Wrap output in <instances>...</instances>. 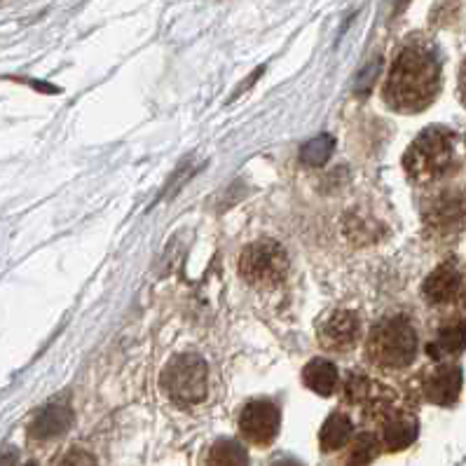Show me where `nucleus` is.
<instances>
[{"mask_svg":"<svg viewBox=\"0 0 466 466\" xmlns=\"http://www.w3.org/2000/svg\"><path fill=\"white\" fill-rule=\"evenodd\" d=\"M441 89V61L436 50L422 40H412L396 56L387 85L384 101L399 113H420Z\"/></svg>","mask_w":466,"mask_h":466,"instance_id":"1","label":"nucleus"},{"mask_svg":"<svg viewBox=\"0 0 466 466\" xmlns=\"http://www.w3.org/2000/svg\"><path fill=\"white\" fill-rule=\"evenodd\" d=\"M412 181H439L455 167V138L443 127H429L412 141L403 157Z\"/></svg>","mask_w":466,"mask_h":466,"instance_id":"2","label":"nucleus"},{"mask_svg":"<svg viewBox=\"0 0 466 466\" xmlns=\"http://www.w3.org/2000/svg\"><path fill=\"white\" fill-rule=\"evenodd\" d=\"M368 357L382 368H406L417 357V333L406 319H384L370 333Z\"/></svg>","mask_w":466,"mask_h":466,"instance_id":"3","label":"nucleus"},{"mask_svg":"<svg viewBox=\"0 0 466 466\" xmlns=\"http://www.w3.org/2000/svg\"><path fill=\"white\" fill-rule=\"evenodd\" d=\"M162 387L167 396L178 406H195L207 399L208 380L207 363L198 354H181L167 363L162 373Z\"/></svg>","mask_w":466,"mask_h":466,"instance_id":"4","label":"nucleus"},{"mask_svg":"<svg viewBox=\"0 0 466 466\" xmlns=\"http://www.w3.org/2000/svg\"><path fill=\"white\" fill-rule=\"evenodd\" d=\"M286 272H289V256L281 244L272 242V239L251 244L244 248L242 258H239V275L256 289H269V286L281 284Z\"/></svg>","mask_w":466,"mask_h":466,"instance_id":"5","label":"nucleus"},{"mask_svg":"<svg viewBox=\"0 0 466 466\" xmlns=\"http://www.w3.org/2000/svg\"><path fill=\"white\" fill-rule=\"evenodd\" d=\"M281 427V412L279 408L268 399H258L247 403L239 415V431H242L244 439L251 445H265L275 443V439L279 436Z\"/></svg>","mask_w":466,"mask_h":466,"instance_id":"6","label":"nucleus"},{"mask_svg":"<svg viewBox=\"0 0 466 466\" xmlns=\"http://www.w3.org/2000/svg\"><path fill=\"white\" fill-rule=\"evenodd\" d=\"M361 338V319L351 309H338L319 329V342L330 351H347Z\"/></svg>","mask_w":466,"mask_h":466,"instance_id":"7","label":"nucleus"},{"mask_svg":"<svg viewBox=\"0 0 466 466\" xmlns=\"http://www.w3.org/2000/svg\"><path fill=\"white\" fill-rule=\"evenodd\" d=\"M464 218V199L460 195H441L424 208V223L427 230L439 232V235H450L460 228Z\"/></svg>","mask_w":466,"mask_h":466,"instance_id":"8","label":"nucleus"},{"mask_svg":"<svg viewBox=\"0 0 466 466\" xmlns=\"http://www.w3.org/2000/svg\"><path fill=\"white\" fill-rule=\"evenodd\" d=\"M461 390V370L457 366H439L424 380V396L436 406H452Z\"/></svg>","mask_w":466,"mask_h":466,"instance_id":"9","label":"nucleus"},{"mask_svg":"<svg viewBox=\"0 0 466 466\" xmlns=\"http://www.w3.org/2000/svg\"><path fill=\"white\" fill-rule=\"evenodd\" d=\"M461 277L460 269H457L455 263H445L441 268H436L431 275L427 277L422 286V293L431 305H443V302H450L452 298L460 293Z\"/></svg>","mask_w":466,"mask_h":466,"instance_id":"10","label":"nucleus"},{"mask_svg":"<svg viewBox=\"0 0 466 466\" xmlns=\"http://www.w3.org/2000/svg\"><path fill=\"white\" fill-rule=\"evenodd\" d=\"M73 422V410L68 403H50L35 415L31 424V436L38 441H52L61 433H66Z\"/></svg>","mask_w":466,"mask_h":466,"instance_id":"11","label":"nucleus"},{"mask_svg":"<svg viewBox=\"0 0 466 466\" xmlns=\"http://www.w3.org/2000/svg\"><path fill=\"white\" fill-rule=\"evenodd\" d=\"M417 439V422L415 417L410 415H387V420L382 422V448L390 450V452H399V450H406L408 445H412V441Z\"/></svg>","mask_w":466,"mask_h":466,"instance_id":"12","label":"nucleus"},{"mask_svg":"<svg viewBox=\"0 0 466 466\" xmlns=\"http://www.w3.org/2000/svg\"><path fill=\"white\" fill-rule=\"evenodd\" d=\"M338 368L333 366L330 361H324V359H314L305 366L302 370V382L305 387L314 391L319 396H330L338 387Z\"/></svg>","mask_w":466,"mask_h":466,"instance_id":"13","label":"nucleus"},{"mask_svg":"<svg viewBox=\"0 0 466 466\" xmlns=\"http://www.w3.org/2000/svg\"><path fill=\"white\" fill-rule=\"evenodd\" d=\"M351 431H354V424L347 415L342 412H333L321 427V433H319V443H321V450L324 452H338V450L345 448L351 439Z\"/></svg>","mask_w":466,"mask_h":466,"instance_id":"14","label":"nucleus"},{"mask_svg":"<svg viewBox=\"0 0 466 466\" xmlns=\"http://www.w3.org/2000/svg\"><path fill=\"white\" fill-rule=\"evenodd\" d=\"M207 466H248V452L232 439H218L207 452Z\"/></svg>","mask_w":466,"mask_h":466,"instance_id":"15","label":"nucleus"},{"mask_svg":"<svg viewBox=\"0 0 466 466\" xmlns=\"http://www.w3.org/2000/svg\"><path fill=\"white\" fill-rule=\"evenodd\" d=\"M466 347V321H457L452 326H445L441 329L439 338L431 345V354L433 357H452V354H460L461 350Z\"/></svg>","mask_w":466,"mask_h":466,"instance_id":"16","label":"nucleus"},{"mask_svg":"<svg viewBox=\"0 0 466 466\" xmlns=\"http://www.w3.org/2000/svg\"><path fill=\"white\" fill-rule=\"evenodd\" d=\"M380 439L375 433H359L354 443L350 448V455H347V466H368L373 464L375 457L380 455Z\"/></svg>","mask_w":466,"mask_h":466,"instance_id":"17","label":"nucleus"},{"mask_svg":"<svg viewBox=\"0 0 466 466\" xmlns=\"http://www.w3.org/2000/svg\"><path fill=\"white\" fill-rule=\"evenodd\" d=\"M335 148V141L329 137V134H321V137L312 138V141H308L305 146H302V162L309 167H321L326 162V159L330 157V153H333Z\"/></svg>","mask_w":466,"mask_h":466,"instance_id":"18","label":"nucleus"},{"mask_svg":"<svg viewBox=\"0 0 466 466\" xmlns=\"http://www.w3.org/2000/svg\"><path fill=\"white\" fill-rule=\"evenodd\" d=\"M370 396V382L363 375H351L345 382V399L350 403H361L363 399Z\"/></svg>","mask_w":466,"mask_h":466,"instance_id":"19","label":"nucleus"},{"mask_svg":"<svg viewBox=\"0 0 466 466\" xmlns=\"http://www.w3.org/2000/svg\"><path fill=\"white\" fill-rule=\"evenodd\" d=\"M56 466H96V460H94L89 452H85V450H68L66 455L61 457L59 464Z\"/></svg>","mask_w":466,"mask_h":466,"instance_id":"20","label":"nucleus"},{"mask_svg":"<svg viewBox=\"0 0 466 466\" xmlns=\"http://www.w3.org/2000/svg\"><path fill=\"white\" fill-rule=\"evenodd\" d=\"M0 466H17V452L15 450H7L0 455Z\"/></svg>","mask_w":466,"mask_h":466,"instance_id":"21","label":"nucleus"},{"mask_svg":"<svg viewBox=\"0 0 466 466\" xmlns=\"http://www.w3.org/2000/svg\"><path fill=\"white\" fill-rule=\"evenodd\" d=\"M460 94H461V101L466 104V61H464V66H461V71H460Z\"/></svg>","mask_w":466,"mask_h":466,"instance_id":"22","label":"nucleus"},{"mask_svg":"<svg viewBox=\"0 0 466 466\" xmlns=\"http://www.w3.org/2000/svg\"><path fill=\"white\" fill-rule=\"evenodd\" d=\"M269 466H302V464L298 460H293V457H281V460L272 461Z\"/></svg>","mask_w":466,"mask_h":466,"instance_id":"23","label":"nucleus"},{"mask_svg":"<svg viewBox=\"0 0 466 466\" xmlns=\"http://www.w3.org/2000/svg\"><path fill=\"white\" fill-rule=\"evenodd\" d=\"M408 5V0H399V3H396V10H403V7H406Z\"/></svg>","mask_w":466,"mask_h":466,"instance_id":"24","label":"nucleus"},{"mask_svg":"<svg viewBox=\"0 0 466 466\" xmlns=\"http://www.w3.org/2000/svg\"><path fill=\"white\" fill-rule=\"evenodd\" d=\"M24 466H38V464H35V461H28V464H24Z\"/></svg>","mask_w":466,"mask_h":466,"instance_id":"25","label":"nucleus"}]
</instances>
